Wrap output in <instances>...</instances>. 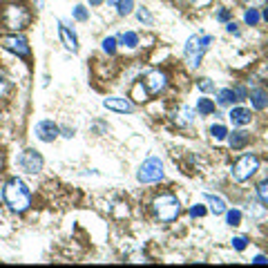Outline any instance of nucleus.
<instances>
[{
	"mask_svg": "<svg viewBox=\"0 0 268 268\" xmlns=\"http://www.w3.org/2000/svg\"><path fill=\"white\" fill-rule=\"evenodd\" d=\"M257 170H259V159L255 154H244L233 166V177L235 181H248Z\"/></svg>",
	"mask_w": 268,
	"mask_h": 268,
	"instance_id": "nucleus-6",
	"label": "nucleus"
},
{
	"mask_svg": "<svg viewBox=\"0 0 268 268\" xmlns=\"http://www.w3.org/2000/svg\"><path fill=\"white\" fill-rule=\"evenodd\" d=\"M246 210H248V215L252 219H261L266 215V206L264 204H261V206L259 204H248V208H246Z\"/></svg>",
	"mask_w": 268,
	"mask_h": 268,
	"instance_id": "nucleus-21",
	"label": "nucleus"
},
{
	"mask_svg": "<svg viewBox=\"0 0 268 268\" xmlns=\"http://www.w3.org/2000/svg\"><path fill=\"white\" fill-rule=\"evenodd\" d=\"M74 18L81 20V23H85V20L90 18V12H87L83 5H76V7H74Z\"/></svg>",
	"mask_w": 268,
	"mask_h": 268,
	"instance_id": "nucleus-27",
	"label": "nucleus"
},
{
	"mask_svg": "<svg viewBox=\"0 0 268 268\" xmlns=\"http://www.w3.org/2000/svg\"><path fill=\"white\" fill-rule=\"evenodd\" d=\"M134 12V0H116V14L118 16H130Z\"/></svg>",
	"mask_w": 268,
	"mask_h": 268,
	"instance_id": "nucleus-20",
	"label": "nucleus"
},
{
	"mask_svg": "<svg viewBox=\"0 0 268 268\" xmlns=\"http://www.w3.org/2000/svg\"><path fill=\"white\" fill-rule=\"evenodd\" d=\"M226 29H228V34H235V36H239V27H237L235 23H228V25H226Z\"/></svg>",
	"mask_w": 268,
	"mask_h": 268,
	"instance_id": "nucleus-35",
	"label": "nucleus"
},
{
	"mask_svg": "<svg viewBox=\"0 0 268 268\" xmlns=\"http://www.w3.org/2000/svg\"><path fill=\"white\" fill-rule=\"evenodd\" d=\"M58 134H60V127L56 125L54 121H49V118H45V121H40L38 125H36V137H38L43 143L56 141V137H58Z\"/></svg>",
	"mask_w": 268,
	"mask_h": 268,
	"instance_id": "nucleus-9",
	"label": "nucleus"
},
{
	"mask_svg": "<svg viewBox=\"0 0 268 268\" xmlns=\"http://www.w3.org/2000/svg\"><path fill=\"white\" fill-rule=\"evenodd\" d=\"M103 51H105V54H110V56H114L116 54V38H112V36H107V38H103Z\"/></svg>",
	"mask_w": 268,
	"mask_h": 268,
	"instance_id": "nucleus-24",
	"label": "nucleus"
},
{
	"mask_svg": "<svg viewBox=\"0 0 268 268\" xmlns=\"http://www.w3.org/2000/svg\"><path fill=\"white\" fill-rule=\"evenodd\" d=\"M206 213H208V210H206L201 204H197V206H192V208H190V217H204Z\"/></svg>",
	"mask_w": 268,
	"mask_h": 268,
	"instance_id": "nucleus-31",
	"label": "nucleus"
},
{
	"mask_svg": "<svg viewBox=\"0 0 268 268\" xmlns=\"http://www.w3.org/2000/svg\"><path fill=\"white\" fill-rule=\"evenodd\" d=\"M206 201L210 204V213L215 215V217H219V215H224L226 210H228V206H226V201L217 197V194H206Z\"/></svg>",
	"mask_w": 268,
	"mask_h": 268,
	"instance_id": "nucleus-15",
	"label": "nucleus"
},
{
	"mask_svg": "<svg viewBox=\"0 0 268 268\" xmlns=\"http://www.w3.org/2000/svg\"><path fill=\"white\" fill-rule=\"evenodd\" d=\"M257 197H259V201L268 208V179L257 185Z\"/></svg>",
	"mask_w": 268,
	"mask_h": 268,
	"instance_id": "nucleus-25",
	"label": "nucleus"
},
{
	"mask_svg": "<svg viewBox=\"0 0 268 268\" xmlns=\"http://www.w3.org/2000/svg\"><path fill=\"white\" fill-rule=\"evenodd\" d=\"M252 261H255V264H266V261H268V259H266V257H264V255H257V257H255V259H252Z\"/></svg>",
	"mask_w": 268,
	"mask_h": 268,
	"instance_id": "nucleus-36",
	"label": "nucleus"
},
{
	"mask_svg": "<svg viewBox=\"0 0 268 268\" xmlns=\"http://www.w3.org/2000/svg\"><path fill=\"white\" fill-rule=\"evenodd\" d=\"M166 85H168V79H166V74H163V72L154 70V72H150V74L146 76L148 94H161V92L166 90Z\"/></svg>",
	"mask_w": 268,
	"mask_h": 268,
	"instance_id": "nucleus-10",
	"label": "nucleus"
},
{
	"mask_svg": "<svg viewBox=\"0 0 268 268\" xmlns=\"http://www.w3.org/2000/svg\"><path fill=\"white\" fill-rule=\"evenodd\" d=\"M29 12L25 7H20V5H9V7H5L3 12V23L7 29H12V32H20V29H25L29 25Z\"/></svg>",
	"mask_w": 268,
	"mask_h": 268,
	"instance_id": "nucleus-4",
	"label": "nucleus"
},
{
	"mask_svg": "<svg viewBox=\"0 0 268 268\" xmlns=\"http://www.w3.org/2000/svg\"><path fill=\"white\" fill-rule=\"evenodd\" d=\"M137 179L141 183H157V181H161V179H163V163H161V159H157V157L146 159V161H143V166L139 168Z\"/></svg>",
	"mask_w": 268,
	"mask_h": 268,
	"instance_id": "nucleus-5",
	"label": "nucleus"
},
{
	"mask_svg": "<svg viewBox=\"0 0 268 268\" xmlns=\"http://www.w3.org/2000/svg\"><path fill=\"white\" fill-rule=\"evenodd\" d=\"M246 5H250V7H264L266 0H244Z\"/></svg>",
	"mask_w": 268,
	"mask_h": 268,
	"instance_id": "nucleus-34",
	"label": "nucleus"
},
{
	"mask_svg": "<svg viewBox=\"0 0 268 268\" xmlns=\"http://www.w3.org/2000/svg\"><path fill=\"white\" fill-rule=\"evenodd\" d=\"M235 101H237L235 90H230V87H224V90H219V94H217V103H219L221 107H230Z\"/></svg>",
	"mask_w": 268,
	"mask_h": 268,
	"instance_id": "nucleus-17",
	"label": "nucleus"
},
{
	"mask_svg": "<svg viewBox=\"0 0 268 268\" xmlns=\"http://www.w3.org/2000/svg\"><path fill=\"white\" fill-rule=\"evenodd\" d=\"M0 45H3L7 51H12V54H16L20 56V58H27L29 56V43L23 38V36H18V34H14V36H5L3 40H0Z\"/></svg>",
	"mask_w": 268,
	"mask_h": 268,
	"instance_id": "nucleus-7",
	"label": "nucleus"
},
{
	"mask_svg": "<svg viewBox=\"0 0 268 268\" xmlns=\"http://www.w3.org/2000/svg\"><path fill=\"white\" fill-rule=\"evenodd\" d=\"M248 141H250V134L244 132V130H235L228 137V143H230L233 150H241V148H246V146H248Z\"/></svg>",
	"mask_w": 268,
	"mask_h": 268,
	"instance_id": "nucleus-14",
	"label": "nucleus"
},
{
	"mask_svg": "<svg viewBox=\"0 0 268 268\" xmlns=\"http://www.w3.org/2000/svg\"><path fill=\"white\" fill-rule=\"evenodd\" d=\"M3 197H5V204L14 210V213H25L32 204V192H29L27 183L23 179H9L7 185L3 190Z\"/></svg>",
	"mask_w": 268,
	"mask_h": 268,
	"instance_id": "nucleus-1",
	"label": "nucleus"
},
{
	"mask_svg": "<svg viewBox=\"0 0 268 268\" xmlns=\"http://www.w3.org/2000/svg\"><path fill=\"white\" fill-rule=\"evenodd\" d=\"M235 94H237V101H244L246 96H248V92H246L244 87H237V90H235Z\"/></svg>",
	"mask_w": 268,
	"mask_h": 268,
	"instance_id": "nucleus-33",
	"label": "nucleus"
},
{
	"mask_svg": "<svg viewBox=\"0 0 268 268\" xmlns=\"http://www.w3.org/2000/svg\"><path fill=\"white\" fill-rule=\"evenodd\" d=\"M199 90L201 92H215V83L210 79H201L199 81Z\"/></svg>",
	"mask_w": 268,
	"mask_h": 268,
	"instance_id": "nucleus-30",
	"label": "nucleus"
},
{
	"mask_svg": "<svg viewBox=\"0 0 268 268\" xmlns=\"http://www.w3.org/2000/svg\"><path fill=\"white\" fill-rule=\"evenodd\" d=\"M0 166H3V154H0Z\"/></svg>",
	"mask_w": 268,
	"mask_h": 268,
	"instance_id": "nucleus-39",
	"label": "nucleus"
},
{
	"mask_svg": "<svg viewBox=\"0 0 268 268\" xmlns=\"http://www.w3.org/2000/svg\"><path fill=\"white\" fill-rule=\"evenodd\" d=\"M87 3H90V7H99L103 0H87Z\"/></svg>",
	"mask_w": 268,
	"mask_h": 268,
	"instance_id": "nucleus-37",
	"label": "nucleus"
},
{
	"mask_svg": "<svg viewBox=\"0 0 268 268\" xmlns=\"http://www.w3.org/2000/svg\"><path fill=\"white\" fill-rule=\"evenodd\" d=\"M264 20H266V23H268V7L264 9Z\"/></svg>",
	"mask_w": 268,
	"mask_h": 268,
	"instance_id": "nucleus-38",
	"label": "nucleus"
},
{
	"mask_svg": "<svg viewBox=\"0 0 268 268\" xmlns=\"http://www.w3.org/2000/svg\"><path fill=\"white\" fill-rule=\"evenodd\" d=\"M58 36H60V43L65 45V49L74 51V54L79 51V38H76V34L70 32L65 25H58Z\"/></svg>",
	"mask_w": 268,
	"mask_h": 268,
	"instance_id": "nucleus-12",
	"label": "nucleus"
},
{
	"mask_svg": "<svg viewBox=\"0 0 268 268\" xmlns=\"http://www.w3.org/2000/svg\"><path fill=\"white\" fill-rule=\"evenodd\" d=\"M154 215H157L159 221H163V224H170V221H174L179 217V213H181V204H179V199L174 197V194H161V197L154 199Z\"/></svg>",
	"mask_w": 268,
	"mask_h": 268,
	"instance_id": "nucleus-3",
	"label": "nucleus"
},
{
	"mask_svg": "<svg viewBox=\"0 0 268 268\" xmlns=\"http://www.w3.org/2000/svg\"><path fill=\"white\" fill-rule=\"evenodd\" d=\"M103 105L107 107V110H114V112H121V114H130L134 110V105L127 99H121V96H110V99L103 101Z\"/></svg>",
	"mask_w": 268,
	"mask_h": 268,
	"instance_id": "nucleus-11",
	"label": "nucleus"
},
{
	"mask_svg": "<svg viewBox=\"0 0 268 268\" xmlns=\"http://www.w3.org/2000/svg\"><path fill=\"white\" fill-rule=\"evenodd\" d=\"M230 244H233L235 250H244L246 246H248V239H246V237H233V241H230Z\"/></svg>",
	"mask_w": 268,
	"mask_h": 268,
	"instance_id": "nucleus-29",
	"label": "nucleus"
},
{
	"mask_svg": "<svg viewBox=\"0 0 268 268\" xmlns=\"http://www.w3.org/2000/svg\"><path fill=\"white\" fill-rule=\"evenodd\" d=\"M244 20H246V25L255 27V25L259 23V14H257V9H248V12L244 14Z\"/></svg>",
	"mask_w": 268,
	"mask_h": 268,
	"instance_id": "nucleus-26",
	"label": "nucleus"
},
{
	"mask_svg": "<svg viewBox=\"0 0 268 268\" xmlns=\"http://www.w3.org/2000/svg\"><path fill=\"white\" fill-rule=\"evenodd\" d=\"M228 118L233 121V125L244 127V125H248V123H250L252 114H250V110H246V107H233V110H230V114H228Z\"/></svg>",
	"mask_w": 268,
	"mask_h": 268,
	"instance_id": "nucleus-13",
	"label": "nucleus"
},
{
	"mask_svg": "<svg viewBox=\"0 0 268 268\" xmlns=\"http://www.w3.org/2000/svg\"><path fill=\"white\" fill-rule=\"evenodd\" d=\"M213 40H215L213 36H204V34L190 36L188 43H185V49H183L185 60H188L190 67H199V65H201V58H204L206 49L213 45Z\"/></svg>",
	"mask_w": 268,
	"mask_h": 268,
	"instance_id": "nucleus-2",
	"label": "nucleus"
},
{
	"mask_svg": "<svg viewBox=\"0 0 268 268\" xmlns=\"http://www.w3.org/2000/svg\"><path fill=\"white\" fill-rule=\"evenodd\" d=\"M224 215H226V224L233 226V228L241 224V213H239V210H226Z\"/></svg>",
	"mask_w": 268,
	"mask_h": 268,
	"instance_id": "nucleus-23",
	"label": "nucleus"
},
{
	"mask_svg": "<svg viewBox=\"0 0 268 268\" xmlns=\"http://www.w3.org/2000/svg\"><path fill=\"white\" fill-rule=\"evenodd\" d=\"M18 163H20V168H23L27 174H38L40 170H43V163L45 161H43V157H40L38 152L29 148V150H25L23 154H20Z\"/></svg>",
	"mask_w": 268,
	"mask_h": 268,
	"instance_id": "nucleus-8",
	"label": "nucleus"
},
{
	"mask_svg": "<svg viewBox=\"0 0 268 268\" xmlns=\"http://www.w3.org/2000/svg\"><path fill=\"white\" fill-rule=\"evenodd\" d=\"M197 114H201V116L215 114V103L210 99H199L197 101Z\"/></svg>",
	"mask_w": 268,
	"mask_h": 268,
	"instance_id": "nucleus-19",
	"label": "nucleus"
},
{
	"mask_svg": "<svg viewBox=\"0 0 268 268\" xmlns=\"http://www.w3.org/2000/svg\"><path fill=\"white\" fill-rule=\"evenodd\" d=\"M116 43L123 45V47H127V49H134V47H139V34H134V32H123V34L116 38Z\"/></svg>",
	"mask_w": 268,
	"mask_h": 268,
	"instance_id": "nucleus-18",
	"label": "nucleus"
},
{
	"mask_svg": "<svg viewBox=\"0 0 268 268\" xmlns=\"http://www.w3.org/2000/svg\"><path fill=\"white\" fill-rule=\"evenodd\" d=\"M137 18L141 20V23H146V25H150V23H152V14L148 12L146 7H141V9H139V12H137Z\"/></svg>",
	"mask_w": 268,
	"mask_h": 268,
	"instance_id": "nucleus-28",
	"label": "nucleus"
},
{
	"mask_svg": "<svg viewBox=\"0 0 268 268\" xmlns=\"http://www.w3.org/2000/svg\"><path fill=\"white\" fill-rule=\"evenodd\" d=\"M228 18H230V12H228V9H221V12L217 14V20H221V23H228Z\"/></svg>",
	"mask_w": 268,
	"mask_h": 268,
	"instance_id": "nucleus-32",
	"label": "nucleus"
},
{
	"mask_svg": "<svg viewBox=\"0 0 268 268\" xmlns=\"http://www.w3.org/2000/svg\"><path fill=\"white\" fill-rule=\"evenodd\" d=\"M210 137H213L215 141H224V139H228V130H226L224 125H219V123H217V125L210 127Z\"/></svg>",
	"mask_w": 268,
	"mask_h": 268,
	"instance_id": "nucleus-22",
	"label": "nucleus"
},
{
	"mask_svg": "<svg viewBox=\"0 0 268 268\" xmlns=\"http://www.w3.org/2000/svg\"><path fill=\"white\" fill-rule=\"evenodd\" d=\"M250 103L255 110H266L268 107V92H264V90L250 92Z\"/></svg>",
	"mask_w": 268,
	"mask_h": 268,
	"instance_id": "nucleus-16",
	"label": "nucleus"
}]
</instances>
